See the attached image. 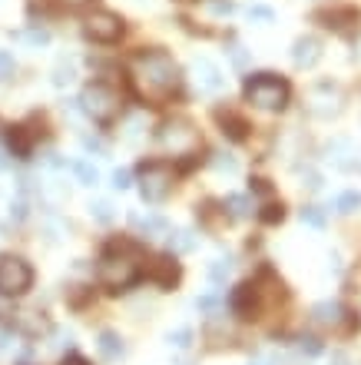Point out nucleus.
I'll return each mask as SVG.
<instances>
[{
  "label": "nucleus",
  "instance_id": "obj_18",
  "mask_svg": "<svg viewBox=\"0 0 361 365\" xmlns=\"http://www.w3.org/2000/svg\"><path fill=\"white\" fill-rule=\"evenodd\" d=\"M335 210H338L342 216L358 213V210H361V193H358V189H348V193H342V196L335 199Z\"/></svg>",
  "mask_w": 361,
  "mask_h": 365
},
{
  "label": "nucleus",
  "instance_id": "obj_28",
  "mask_svg": "<svg viewBox=\"0 0 361 365\" xmlns=\"http://www.w3.org/2000/svg\"><path fill=\"white\" fill-rule=\"evenodd\" d=\"M113 186H116V189H130V186H133V173H130V169H116V173H113Z\"/></svg>",
  "mask_w": 361,
  "mask_h": 365
},
{
  "label": "nucleus",
  "instance_id": "obj_17",
  "mask_svg": "<svg viewBox=\"0 0 361 365\" xmlns=\"http://www.w3.org/2000/svg\"><path fill=\"white\" fill-rule=\"evenodd\" d=\"M229 210V216L232 219H245V216L252 213V199L249 196H242V193H232V196H226V203H222Z\"/></svg>",
  "mask_w": 361,
  "mask_h": 365
},
{
  "label": "nucleus",
  "instance_id": "obj_10",
  "mask_svg": "<svg viewBox=\"0 0 361 365\" xmlns=\"http://www.w3.org/2000/svg\"><path fill=\"white\" fill-rule=\"evenodd\" d=\"M189 76H193L196 90L199 93H209V96L222 93V87H226V76H222V70H219L212 60H206V57H196V60L189 63Z\"/></svg>",
  "mask_w": 361,
  "mask_h": 365
},
{
  "label": "nucleus",
  "instance_id": "obj_19",
  "mask_svg": "<svg viewBox=\"0 0 361 365\" xmlns=\"http://www.w3.org/2000/svg\"><path fill=\"white\" fill-rule=\"evenodd\" d=\"M219 123H222V126H229L226 133L232 139H245V130H249V126H245V120L232 117V113H219Z\"/></svg>",
  "mask_w": 361,
  "mask_h": 365
},
{
  "label": "nucleus",
  "instance_id": "obj_30",
  "mask_svg": "<svg viewBox=\"0 0 361 365\" xmlns=\"http://www.w3.org/2000/svg\"><path fill=\"white\" fill-rule=\"evenodd\" d=\"M90 210L100 223H109V219H113V206H109V203H96V206H90Z\"/></svg>",
  "mask_w": 361,
  "mask_h": 365
},
{
  "label": "nucleus",
  "instance_id": "obj_12",
  "mask_svg": "<svg viewBox=\"0 0 361 365\" xmlns=\"http://www.w3.org/2000/svg\"><path fill=\"white\" fill-rule=\"evenodd\" d=\"M143 273H146V279H150V282H156L159 289H173V286L179 282L182 269H179V262H176V256H173V253H163V256L152 259Z\"/></svg>",
  "mask_w": 361,
  "mask_h": 365
},
{
  "label": "nucleus",
  "instance_id": "obj_1",
  "mask_svg": "<svg viewBox=\"0 0 361 365\" xmlns=\"http://www.w3.org/2000/svg\"><path fill=\"white\" fill-rule=\"evenodd\" d=\"M130 76H133L136 93L146 100V103H166L179 93V67L176 60L166 53V50H143L133 57V67H130Z\"/></svg>",
  "mask_w": 361,
  "mask_h": 365
},
{
  "label": "nucleus",
  "instance_id": "obj_5",
  "mask_svg": "<svg viewBox=\"0 0 361 365\" xmlns=\"http://www.w3.org/2000/svg\"><path fill=\"white\" fill-rule=\"evenodd\" d=\"M80 103H83V110H87V117L96 120L100 126H109V123L120 117V107H123L120 90L109 87V83H103V80L90 83V87L83 90V96H80Z\"/></svg>",
  "mask_w": 361,
  "mask_h": 365
},
{
  "label": "nucleus",
  "instance_id": "obj_16",
  "mask_svg": "<svg viewBox=\"0 0 361 365\" xmlns=\"http://www.w3.org/2000/svg\"><path fill=\"white\" fill-rule=\"evenodd\" d=\"M166 246H169L173 256H176V253H189V249L196 246V232H189V229H176V232L166 239Z\"/></svg>",
  "mask_w": 361,
  "mask_h": 365
},
{
  "label": "nucleus",
  "instance_id": "obj_27",
  "mask_svg": "<svg viewBox=\"0 0 361 365\" xmlns=\"http://www.w3.org/2000/svg\"><path fill=\"white\" fill-rule=\"evenodd\" d=\"M245 14H249V20H258V24H272L275 20V14H272L269 7H249Z\"/></svg>",
  "mask_w": 361,
  "mask_h": 365
},
{
  "label": "nucleus",
  "instance_id": "obj_2",
  "mask_svg": "<svg viewBox=\"0 0 361 365\" xmlns=\"http://www.w3.org/2000/svg\"><path fill=\"white\" fill-rule=\"evenodd\" d=\"M139 275H143V256L133 243H109L96 262V279L109 292L130 289L133 282H139Z\"/></svg>",
  "mask_w": 361,
  "mask_h": 365
},
{
  "label": "nucleus",
  "instance_id": "obj_24",
  "mask_svg": "<svg viewBox=\"0 0 361 365\" xmlns=\"http://www.w3.org/2000/svg\"><path fill=\"white\" fill-rule=\"evenodd\" d=\"M258 216H262V223H279V219L285 216V206H282V203H269Z\"/></svg>",
  "mask_w": 361,
  "mask_h": 365
},
{
  "label": "nucleus",
  "instance_id": "obj_11",
  "mask_svg": "<svg viewBox=\"0 0 361 365\" xmlns=\"http://www.w3.org/2000/svg\"><path fill=\"white\" fill-rule=\"evenodd\" d=\"M312 316H315L318 325H328V329H342V332L358 329V319H355L342 303H318L315 309H312Z\"/></svg>",
  "mask_w": 361,
  "mask_h": 365
},
{
  "label": "nucleus",
  "instance_id": "obj_9",
  "mask_svg": "<svg viewBox=\"0 0 361 365\" xmlns=\"http://www.w3.org/2000/svg\"><path fill=\"white\" fill-rule=\"evenodd\" d=\"M83 31L90 40L96 44H113V40H120L123 37V17L109 14V10H93L87 17V24H83Z\"/></svg>",
  "mask_w": 361,
  "mask_h": 365
},
{
  "label": "nucleus",
  "instance_id": "obj_8",
  "mask_svg": "<svg viewBox=\"0 0 361 365\" xmlns=\"http://www.w3.org/2000/svg\"><path fill=\"white\" fill-rule=\"evenodd\" d=\"M33 282V269L20 256H0V296H24Z\"/></svg>",
  "mask_w": 361,
  "mask_h": 365
},
{
  "label": "nucleus",
  "instance_id": "obj_3",
  "mask_svg": "<svg viewBox=\"0 0 361 365\" xmlns=\"http://www.w3.org/2000/svg\"><path fill=\"white\" fill-rule=\"evenodd\" d=\"M242 96H245V103L258 110H285L292 100V87H288V80L275 74H252L242 87Z\"/></svg>",
  "mask_w": 361,
  "mask_h": 365
},
{
  "label": "nucleus",
  "instance_id": "obj_34",
  "mask_svg": "<svg viewBox=\"0 0 361 365\" xmlns=\"http://www.w3.org/2000/svg\"><path fill=\"white\" fill-rule=\"evenodd\" d=\"M60 365H90V362H87L83 355H76V352H73V355H67V359H63Z\"/></svg>",
  "mask_w": 361,
  "mask_h": 365
},
{
  "label": "nucleus",
  "instance_id": "obj_35",
  "mask_svg": "<svg viewBox=\"0 0 361 365\" xmlns=\"http://www.w3.org/2000/svg\"><path fill=\"white\" fill-rule=\"evenodd\" d=\"M212 7H215V14H229L232 10V3H212Z\"/></svg>",
  "mask_w": 361,
  "mask_h": 365
},
{
  "label": "nucleus",
  "instance_id": "obj_22",
  "mask_svg": "<svg viewBox=\"0 0 361 365\" xmlns=\"http://www.w3.org/2000/svg\"><path fill=\"white\" fill-rule=\"evenodd\" d=\"M10 150H14V156H27L30 153V137L24 133V126H17L10 133Z\"/></svg>",
  "mask_w": 361,
  "mask_h": 365
},
{
  "label": "nucleus",
  "instance_id": "obj_14",
  "mask_svg": "<svg viewBox=\"0 0 361 365\" xmlns=\"http://www.w3.org/2000/svg\"><path fill=\"white\" fill-rule=\"evenodd\" d=\"M130 223H133V226L139 229L143 236H163L166 229H169L163 216H150V213H146V216H143V213H133V216H130Z\"/></svg>",
  "mask_w": 361,
  "mask_h": 365
},
{
  "label": "nucleus",
  "instance_id": "obj_38",
  "mask_svg": "<svg viewBox=\"0 0 361 365\" xmlns=\"http://www.w3.org/2000/svg\"><path fill=\"white\" fill-rule=\"evenodd\" d=\"M252 365H272V362H269V359H256V362H252Z\"/></svg>",
  "mask_w": 361,
  "mask_h": 365
},
{
  "label": "nucleus",
  "instance_id": "obj_20",
  "mask_svg": "<svg viewBox=\"0 0 361 365\" xmlns=\"http://www.w3.org/2000/svg\"><path fill=\"white\" fill-rule=\"evenodd\" d=\"M73 173L83 186H96V182H100V173H96L93 163H83V160H80V163H73Z\"/></svg>",
  "mask_w": 361,
  "mask_h": 365
},
{
  "label": "nucleus",
  "instance_id": "obj_15",
  "mask_svg": "<svg viewBox=\"0 0 361 365\" xmlns=\"http://www.w3.org/2000/svg\"><path fill=\"white\" fill-rule=\"evenodd\" d=\"M96 349H100V355L103 359H120L123 355V339L116 332H100V339H96Z\"/></svg>",
  "mask_w": 361,
  "mask_h": 365
},
{
  "label": "nucleus",
  "instance_id": "obj_25",
  "mask_svg": "<svg viewBox=\"0 0 361 365\" xmlns=\"http://www.w3.org/2000/svg\"><path fill=\"white\" fill-rule=\"evenodd\" d=\"M17 63H14V53L10 50H0V80H7V76H14Z\"/></svg>",
  "mask_w": 361,
  "mask_h": 365
},
{
  "label": "nucleus",
  "instance_id": "obj_29",
  "mask_svg": "<svg viewBox=\"0 0 361 365\" xmlns=\"http://www.w3.org/2000/svg\"><path fill=\"white\" fill-rule=\"evenodd\" d=\"M301 219H305V223H308V226H318V229L325 226V216L318 213L315 206H308V210H301Z\"/></svg>",
  "mask_w": 361,
  "mask_h": 365
},
{
  "label": "nucleus",
  "instance_id": "obj_21",
  "mask_svg": "<svg viewBox=\"0 0 361 365\" xmlns=\"http://www.w3.org/2000/svg\"><path fill=\"white\" fill-rule=\"evenodd\" d=\"M166 342L176 346V349H189V346H193V329H189V325H179V329H173V332L166 335Z\"/></svg>",
  "mask_w": 361,
  "mask_h": 365
},
{
  "label": "nucleus",
  "instance_id": "obj_13",
  "mask_svg": "<svg viewBox=\"0 0 361 365\" xmlns=\"http://www.w3.org/2000/svg\"><path fill=\"white\" fill-rule=\"evenodd\" d=\"M292 60H295V67H301V70H312V67L322 60V44H318L315 37H299L295 46H292Z\"/></svg>",
  "mask_w": 361,
  "mask_h": 365
},
{
  "label": "nucleus",
  "instance_id": "obj_31",
  "mask_svg": "<svg viewBox=\"0 0 361 365\" xmlns=\"http://www.w3.org/2000/svg\"><path fill=\"white\" fill-rule=\"evenodd\" d=\"M322 349H325V346L318 342L315 335H305V339H301V352H308V355H318Z\"/></svg>",
  "mask_w": 361,
  "mask_h": 365
},
{
  "label": "nucleus",
  "instance_id": "obj_6",
  "mask_svg": "<svg viewBox=\"0 0 361 365\" xmlns=\"http://www.w3.org/2000/svg\"><path fill=\"white\" fill-rule=\"evenodd\" d=\"M269 303H275L272 296H265V289H262V282L258 279H249V282H239L236 289H232V296H229V309L239 316V319H258L262 316V309Z\"/></svg>",
  "mask_w": 361,
  "mask_h": 365
},
{
  "label": "nucleus",
  "instance_id": "obj_33",
  "mask_svg": "<svg viewBox=\"0 0 361 365\" xmlns=\"http://www.w3.org/2000/svg\"><path fill=\"white\" fill-rule=\"evenodd\" d=\"M196 305L202 312H215L219 309V296H202V299H196Z\"/></svg>",
  "mask_w": 361,
  "mask_h": 365
},
{
  "label": "nucleus",
  "instance_id": "obj_37",
  "mask_svg": "<svg viewBox=\"0 0 361 365\" xmlns=\"http://www.w3.org/2000/svg\"><path fill=\"white\" fill-rule=\"evenodd\" d=\"M83 3H90V0H67V7H83Z\"/></svg>",
  "mask_w": 361,
  "mask_h": 365
},
{
  "label": "nucleus",
  "instance_id": "obj_4",
  "mask_svg": "<svg viewBox=\"0 0 361 365\" xmlns=\"http://www.w3.org/2000/svg\"><path fill=\"white\" fill-rule=\"evenodd\" d=\"M173 186H176V169L173 163H166V160H150V163H143L139 167V196L143 203H166L169 193H173Z\"/></svg>",
  "mask_w": 361,
  "mask_h": 365
},
{
  "label": "nucleus",
  "instance_id": "obj_23",
  "mask_svg": "<svg viewBox=\"0 0 361 365\" xmlns=\"http://www.w3.org/2000/svg\"><path fill=\"white\" fill-rule=\"evenodd\" d=\"M229 259H212V266H209V279L212 282H226L229 279Z\"/></svg>",
  "mask_w": 361,
  "mask_h": 365
},
{
  "label": "nucleus",
  "instance_id": "obj_7",
  "mask_svg": "<svg viewBox=\"0 0 361 365\" xmlns=\"http://www.w3.org/2000/svg\"><path fill=\"white\" fill-rule=\"evenodd\" d=\"M159 143H163L166 150H173L176 156H193L199 146V133L189 120L176 117V120H166L159 126Z\"/></svg>",
  "mask_w": 361,
  "mask_h": 365
},
{
  "label": "nucleus",
  "instance_id": "obj_32",
  "mask_svg": "<svg viewBox=\"0 0 361 365\" xmlns=\"http://www.w3.org/2000/svg\"><path fill=\"white\" fill-rule=\"evenodd\" d=\"M53 83H57V87L73 83V67H60V70H57V76H53Z\"/></svg>",
  "mask_w": 361,
  "mask_h": 365
},
{
  "label": "nucleus",
  "instance_id": "obj_26",
  "mask_svg": "<svg viewBox=\"0 0 361 365\" xmlns=\"http://www.w3.org/2000/svg\"><path fill=\"white\" fill-rule=\"evenodd\" d=\"M20 40H27V44H33V46H44V44H50V33L37 27V31H24Z\"/></svg>",
  "mask_w": 361,
  "mask_h": 365
},
{
  "label": "nucleus",
  "instance_id": "obj_36",
  "mask_svg": "<svg viewBox=\"0 0 361 365\" xmlns=\"http://www.w3.org/2000/svg\"><path fill=\"white\" fill-rule=\"evenodd\" d=\"M7 163H10V160H7V150L0 146V169H7Z\"/></svg>",
  "mask_w": 361,
  "mask_h": 365
}]
</instances>
